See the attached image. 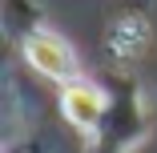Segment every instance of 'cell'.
<instances>
[{
    "instance_id": "cell-1",
    "label": "cell",
    "mask_w": 157,
    "mask_h": 153,
    "mask_svg": "<svg viewBox=\"0 0 157 153\" xmlns=\"http://www.w3.org/2000/svg\"><path fill=\"white\" fill-rule=\"evenodd\" d=\"M24 56L48 81H77V56L56 33H28L24 36Z\"/></svg>"
},
{
    "instance_id": "cell-2",
    "label": "cell",
    "mask_w": 157,
    "mask_h": 153,
    "mask_svg": "<svg viewBox=\"0 0 157 153\" xmlns=\"http://www.w3.org/2000/svg\"><path fill=\"white\" fill-rule=\"evenodd\" d=\"M60 109H65V117L81 133H93L97 121H101V113H105V93L93 89V85H85V81H69L60 89Z\"/></svg>"
}]
</instances>
